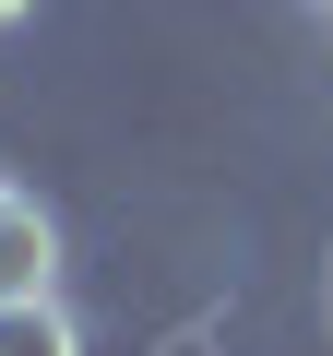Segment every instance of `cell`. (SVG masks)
<instances>
[{"instance_id": "obj_1", "label": "cell", "mask_w": 333, "mask_h": 356, "mask_svg": "<svg viewBox=\"0 0 333 356\" xmlns=\"http://www.w3.org/2000/svg\"><path fill=\"white\" fill-rule=\"evenodd\" d=\"M48 285H60V226H48L36 191L0 178V309H24V297H48Z\"/></svg>"}, {"instance_id": "obj_4", "label": "cell", "mask_w": 333, "mask_h": 356, "mask_svg": "<svg viewBox=\"0 0 333 356\" xmlns=\"http://www.w3.org/2000/svg\"><path fill=\"white\" fill-rule=\"evenodd\" d=\"M309 13H333V0H309Z\"/></svg>"}, {"instance_id": "obj_3", "label": "cell", "mask_w": 333, "mask_h": 356, "mask_svg": "<svg viewBox=\"0 0 333 356\" xmlns=\"http://www.w3.org/2000/svg\"><path fill=\"white\" fill-rule=\"evenodd\" d=\"M24 13H36V0H0V36H13V24H24Z\"/></svg>"}, {"instance_id": "obj_2", "label": "cell", "mask_w": 333, "mask_h": 356, "mask_svg": "<svg viewBox=\"0 0 333 356\" xmlns=\"http://www.w3.org/2000/svg\"><path fill=\"white\" fill-rule=\"evenodd\" d=\"M0 356H84V332L60 297H24V309H0Z\"/></svg>"}]
</instances>
